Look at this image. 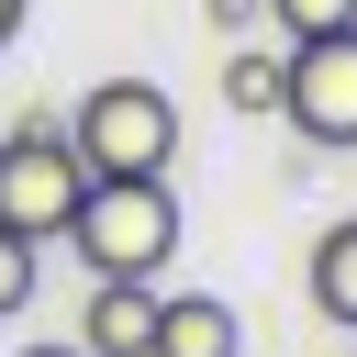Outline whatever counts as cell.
I'll use <instances>...</instances> for the list:
<instances>
[{
	"instance_id": "cell-2",
	"label": "cell",
	"mask_w": 357,
	"mask_h": 357,
	"mask_svg": "<svg viewBox=\"0 0 357 357\" xmlns=\"http://www.w3.org/2000/svg\"><path fill=\"white\" fill-rule=\"evenodd\" d=\"M67 156L89 178H167L178 167V100L156 78H100L67 112Z\"/></svg>"
},
{
	"instance_id": "cell-1",
	"label": "cell",
	"mask_w": 357,
	"mask_h": 357,
	"mask_svg": "<svg viewBox=\"0 0 357 357\" xmlns=\"http://www.w3.org/2000/svg\"><path fill=\"white\" fill-rule=\"evenodd\" d=\"M56 245H78L89 279H156L178 257V190L167 178H89Z\"/></svg>"
},
{
	"instance_id": "cell-3",
	"label": "cell",
	"mask_w": 357,
	"mask_h": 357,
	"mask_svg": "<svg viewBox=\"0 0 357 357\" xmlns=\"http://www.w3.org/2000/svg\"><path fill=\"white\" fill-rule=\"evenodd\" d=\"M78 190H89V167L67 156V123H56V112H22V123L0 134V223L33 234V245H56L67 212H78Z\"/></svg>"
},
{
	"instance_id": "cell-12",
	"label": "cell",
	"mask_w": 357,
	"mask_h": 357,
	"mask_svg": "<svg viewBox=\"0 0 357 357\" xmlns=\"http://www.w3.org/2000/svg\"><path fill=\"white\" fill-rule=\"evenodd\" d=\"M22 357H89V346H78V335H67V346H22Z\"/></svg>"
},
{
	"instance_id": "cell-11",
	"label": "cell",
	"mask_w": 357,
	"mask_h": 357,
	"mask_svg": "<svg viewBox=\"0 0 357 357\" xmlns=\"http://www.w3.org/2000/svg\"><path fill=\"white\" fill-rule=\"evenodd\" d=\"M201 22H212V33H245V22H257V0H201Z\"/></svg>"
},
{
	"instance_id": "cell-6",
	"label": "cell",
	"mask_w": 357,
	"mask_h": 357,
	"mask_svg": "<svg viewBox=\"0 0 357 357\" xmlns=\"http://www.w3.org/2000/svg\"><path fill=\"white\" fill-rule=\"evenodd\" d=\"M145 335H156V279H89L78 346L89 357H145Z\"/></svg>"
},
{
	"instance_id": "cell-7",
	"label": "cell",
	"mask_w": 357,
	"mask_h": 357,
	"mask_svg": "<svg viewBox=\"0 0 357 357\" xmlns=\"http://www.w3.org/2000/svg\"><path fill=\"white\" fill-rule=\"evenodd\" d=\"M312 312L357 335V212H346V223H335V234L312 245Z\"/></svg>"
},
{
	"instance_id": "cell-13",
	"label": "cell",
	"mask_w": 357,
	"mask_h": 357,
	"mask_svg": "<svg viewBox=\"0 0 357 357\" xmlns=\"http://www.w3.org/2000/svg\"><path fill=\"white\" fill-rule=\"evenodd\" d=\"M11 33H22V0H0V45H11Z\"/></svg>"
},
{
	"instance_id": "cell-5",
	"label": "cell",
	"mask_w": 357,
	"mask_h": 357,
	"mask_svg": "<svg viewBox=\"0 0 357 357\" xmlns=\"http://www.w3.org/2000/svg\"><path fill=\"white\" fill-rule=\"evenodd\" d=\"M234 346H245V324H234L223 290H156V335H145V357H234Z\"/></svg>"
},
{
	"instance_id": "cell-10",
	"label": "cell",
	"mask_w": 357,
	"mask_h": 357,
	"mask_svg": "<svg viewBox=\"0 0 357 357\" xmlns=\"http://www.w3.org/2000/svg\"><path fill=\"white\" fill-rule=\"evenodd\" d=\"M33 257H45V245H33V234H11V223H0V324H11V312H22V301H33Z\"/></svg>"
},
{
	"instance_id": "cell-8",
	"label": "cell",
	"mask_w": 357,
	"mask_h": 357,
	"mask_svg": "<svg viewBox=\"0 0 357 357\" xmlns=\"http://www.w3.org/2000/svg\"><path fill=\"white\" fill-rule=\"evenodd\" d=\"M279 78H290V45H234L223 56V100L234 112H279Z\"/></svg>"
},
{
	"instance_id": "cell-9",
	"label": "cell",
	"mask_w": 357,
	"mask_h": 357,
	"mask_svg": "<svg viewBox=\"0 0 357 357\" xmlns=\"http://www.w3.org/2000/svg\"><path fill=\"white\" fill-rule=\"evenodd\" d=\"M268 22H279V45H312V33H346L357 22V0H257Z\"/></svg>"
},
{
	"instance_id": "cell-4",
	"label": "cell",
	"mask_w": 357,
	"mask_h": 357,
	"mask_svg": "<svg viewBox=\"0 0 357 357\" xmlns=\"http://www.w3.org/2000/svg\"><path fill=\"white\" fill-rule=\"evenodd\" d=\"M279 112L301 123V145H357V22L346 33H312L290 45V78H279Z\"/></svg>"
}]
</instances>
